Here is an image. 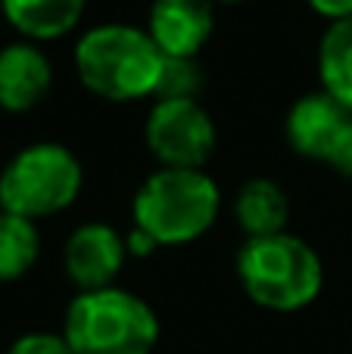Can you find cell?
I'll return each mask as SVG.
<instances>
[{
	"mask_svg": "<svg viewBox=\"0 0 352 354\" xmlns=\"http://www.w3.org/2000/svg\"><path fill=\"white\" fill-rule=\"evenodd\" d=\"M41 255V236L35 221L0 212V280H19L35 268Z\"/></svg>",
	"mask_w": 352,
	"mask_h": 354,
	"instance_id": "5bb4252c",
	"label": "cell"
},
{
	"mask_svg": "<svg viewBox=\"0 0 352 354\" xmlns=\"http://www.w3.org/2000/svg\"><path fill=\"white\" fill-rule=\"evenodd\" d=\"M125 255H128V239L118 236L116 227L109 224H81L72 236L66 239L62 249V268L66 277L81 289H106L125 268Z\"/></svg>",
	"mask_w": 352,
	"mask_h": 354,
	"instance_id": "52a82bcc",
	"label": "cell"
},
{
	"mask_svg": "<svg viewBox=\"0 0 352 354\" xmlns=\"http://www.w3.org/2000/svg\"><path fill=\"white\" fill-rule=\"evenodd\" d=\"M53 87V62L35 41H12L0 50V109L31 112Z\"/></svg>",
	"mask_w": 352,
	"mask_h": 354,
	"instance_id": "30bf717a",
	"label": "cell"
},
{
	"mask_svg": "<svg viewBox=\"0 0 352 354\" xmlns=\"http://www.w3.org/2000/svg\"><path fill=\"white\" fill-rule=\"evenodd\" d=\"M222 193L203 168H159L134 193V227L156 245L200 239L218 218Z\"/></svg>",
	"mask_w": 352,
	"mask_h": 354,
	"instance_id": "3957f363",
	"label": "cell"
},
{
	"mask_svg": "<svg viewBox=\"0 0 352 354\" xmlns=\"http://www.w3.org/2000/svg\"><path fill=\"white\" fill-rule=\"evenodd\" d=\"M328 165H334L340 174L352 177V122H349L346 134L340 137V143H337V149H334V156H331Z\"/></svg>",
	"mask_w": 352,
	"mask_h": 354,
	"instance_id": "ac0fdd59",
	"label": "cell"
},
{
	"mask_svg": "<svg viewBox=\"0 0 352 354\" xmlns=\"http://www.w3.org/2000/svg\"><path fill=\"white\" fill-rule=\"evenodd\" d=\"M143 137L162 168H203L215 149V122L200 100H153Z\"/></svg>",
	"mask_w": 352,
	"mask_h": 354,
	"instance_id": "8992f818",
	"label": "cell"
},
{
	"mask_svg": "<svg viewBox=\"0 0 352 354\" xmlns=\"http://www.w3.org/2000/svg\"><path fill=\"white\" fill-rule=\"evenodd\" d=\"M215 28L212 0H153L147 31L162 56L197 59Z\"/></svg>",
	"mask_w": 352,
	"mask_h": 354,
	"instance_id": "9c48e42d",
	"label": "cell"
},
{
	"mask_svg": "<svg viewBox=\"0 0 352 354\" xmlns=\"http://www.w3.org/2000/svg\"><path fill=\"white\" fill-rule=\"evenodd\" d=\"M309 6L324 16L328 22H340V19H352V0H309Z\"/></svg>",
	"mask_w": 352,
	"mask_h": 354,
	"instance_id": "e0dca14e",
	"label": "cell"
},
{
	"mask_svg": "<svg viewBox=\"0 0 352 354\" xmlns=\"http://www.w3.org/2000/svg\"><path fill=\"white\" fill-rule=\"evenodd\" d=\"M234 218L247 239L256 236H274V233L287 230V218H290V199L281 189V183L268 180V177H253L240 187L234 199Z\"/></svg>",
	"mask_w": 352,
	"mask_h": 354,
	"instance_id": "7c38bea8",
	"label": "cell"
},
{
	"mask_svg": "<svg viewBox=\"0 0 352 354\" xmlns=\"http://www.w3.org/2000/svg\"><path fill=\"white\" fill-rule=\"evenodd\" d=\"M237 277L256 305L278 314L309 308L324 286L318 252L287 230L247 239L237 255Z\"/></svg>",
	"mask_w": 352,
	"mask_h": 354,
	"instance_id": "7a4b0ae2",
	"label": "cell"
},
{
	"mask_svg": "<svg viewBox=\"0 0 352 354\" xmlns=\"http://www.w3.org/2000/svg\"><path fill=\"white\" fill-rule=\"evenodd\" d=\"M87 0H0L6 22L25 41H56L69 35L85 16Z\"/></svg>",
	"mask_w": 352,
	"mask_h": 354,
	"instance_id": "8fae6325",
	"label": "cell"
},
{
	"mask_svg": "<svg viewBox=\"0 0 352 354\" xmlns=\"http://www.w3.org/2000/svg\"><path fill=\"white\" fill-rule=\"evenodd\" d=\"M203 87V68L187 56H162V72L156 81L153 100H197Z\"/></svg>",
	"mask_w": 352,
	"mask_h": 354,
	"instance_id": "9a60e30c",
	"label": "cell"
},
{
	"mask_svg": "<svg viewBox=\"0 0 352 354\" xmlns=\"http://www.w3.org/2000/svg\"><path fill=\"white\" fill-rule=\"evenodd\" d=\"M85 171L78 156L62 143H31L0 171V212L28 221L60 214L78 199Z\"/></svg>",
	"mask_w": 352,
	"mask_h": 354,
	"instance_id": "5b68a950",
	"label": "cell"
},
{
	"mask_svg": "<svg viewBox=\"0 0 352 354\" xmlns=\"http://www.w3.org/2000/svg\"><path fill=\"white\" fill-rule=\"evenodd\" d=\"M75 72L94 97L106 103H137L153 97L162 50L147 28L125 22L97 25L75 44Z\"/></svg>",
	"mask_w": 352,
	"mask_h": 354,
	"instance_id": "6da1fadb",
	"label": "cell"
},
{
	"mask_svg": "<svg viewBox=\"0 0 352 354\" xmlns=\"http://www.w3.org/2000/svg\"><path fill=\"white\" fill-rule=\"evenodd\" d=\"M322 91L352 112V19L331 22L318 44Z\"/></svg>",
	"mask_w": 352,
	"mask_h": 354,
	"instance_id": "4fadbf2b",
	"label": "cell"
},
{
	"mask_svg": "<svg viewBox=\"0 0 352 354\" xmlns=\"http://www.w3.org/2000/svg\"><path fill=\"white\" fill-rule=\"evenodd\" d=\"M62 339L75 354H153L159 320L141 295L116 286L91 289L72 299Z\"/></svg>",
	"mask_w": 352,
	"mask_h": 354,
	"instance_id": "277c9868",
	"label": "cell"
},
{
	"mask_svg": "<svg viewBox=\"0 0 352 354\" xmlns=\"http://www.w3.org/2000/svg\"><path fill=\"white\" fill-rule=\"evenodd\" d=\"M349 122L352 112L337 103L331 93H306L287 112V143H290L293 153L306 156V159L331 162Z\"/></svg>",
	"mask_w": 352,
	"mask_h": 354,
	"instance_id": "ba28073f",
	"label": "cell"
},
{
	"mask_svg": "<svg viewBox=\"0 0 352 354\" xmlns=\"http://www.w3.org/2000/svg\"><path fill=\"white\" fill-rule=\"evenodd\" d=\"M212 3H225V6H237V3H247V0H212Z\"/></svg>",
	"mask_w": 352,
	"mask_h": 354,
	"instance_id": "d6986e66",
	"label": "cell"
},
{
	"mask_svg": "<svg viewBox=\"0 0 352 354\" xmlns=\"http://www.w3.org/2000/svg\"><path fill=\"white\" fill-rule=\"evenodd\" d=\"M6 354H75L62 336H50V333H31L22 336L19 342L10 345Z\"/></svg>",
	"mask_w": 352,
	"mask_h": 354,
	"instance_id": "2e32d148",
	"label": "cell"
}]
</instances>
